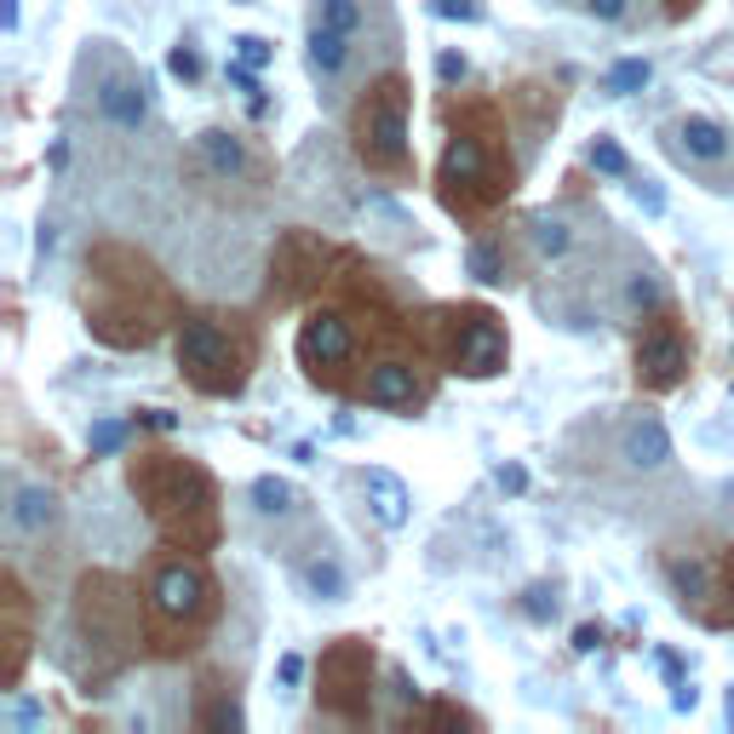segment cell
Listing matches in <instances>:
<instances>
[{
	"mask_svg": "<svg viewBox=\"0 0 734 734\" xmlns=\"http://www.w3.org/2000/svg\"><path fill=\"white\" fill-rule=\"evenodd\" d=\"M402 321L408 316L391 305L385 282H379L373 270H362L357 252H345L334 282H327L305 305V316H298V334H293L298 368H305V379L316 391L357 402L373 345L385 334H396Z\"/></svg>",
	"mask_w": 734,
	"mask_h": 734,
	"instance_id": "1",
	"label": "cell"
},
{
	"mask_svg": "<svg viewBox=\"0 0 734 734\" xmlns=\"http://www.w3.org/2000/svg\"><path fill=\"white\" fill-rule=\"evenodd\" d=\"M81 327L110 350H149L179 334L184 298L167 282V270L133 241H92L81 282H75Z\"/></svg>",
	"mask_w": 734,
	"mask_h": 734,
	"instance_id": "2",
	"label": "cell"
},
{
	"mask_svg": "<svg viewBox=\"0 0 734 734\" xmlns=\"http://www.w3.org/2000/svg\"><path fill=\"white\" fill-rule=\"evenodd\" d=\"M442 121H448V144L437 161V201L453 218L476 224L499 213L517 190L511 133H505L499 104H488V98H448Z\"/></svg>",
	"mask_w": 734,
	"mask_h": 734,
	"instance_id": "3",
	"label": "cell"
},
{
	"mask_svg": "<svg viewBox=\"0 0 734 734\" xmlns=\"http://www.w3.org/2000/svg\"><path fill=\"white\" fill-rule=\"evenodd\" d=\"M126 488H133L144 522L156 528L161 545H179V551H218L224 540V494H218V476L190 460V453H172V448H138L126 460Z\"/></svg>",
	"mask_w": 734,
	"mask_h": 734,
	"instance_id": "4",
	"label": "cell"
},
{
	"mask_svg": "<svg viewBox=\"0 0 734 734\" xmlns=\"http://www.w3.org/2000/svg\"><path fill=\"white\" fill-rule=\"evenodd\" d=\"M144 648L149 660H184L224 620V586L201 551L161 545L144 568Z\"/></svg>",
	"mask_w": 734,
	"mask_h": 734,
	"instance_id": "5",
	"label": "cell"
},
{
	"mask_svg": "<svg viewBox=\"0 0 734 734\" xmlns=\"http://www.w3.org/2000/svg\"><path fill=\"white\" fill-rule=\"evenodd\" d=\"M69 631L81 648L87 689H104L144 648V586H133L121 568H87L69 591Z\"/></svg>",
	"mask_w": 734,
	"mask_h": 734,
	"instance_id": "6",
	"label": "cell"
},
{
	"mask_svg": "<svg viewBox=\"0 0 734 734\" xmlns=\"http://www.w3.org/2000/svg\"><path fill=\"white\" fill-rule=\"evenodd\" d=\"M172 362L195 396H241L259 368V321L241 310H184L172 334Z\"/></svg>",
	"mask_w": 734,
	"mask_h": 734,
	"instance_id": "7",
	"label": "cell"
},
{
	"mask_svg": "<svg viewBox=\"0 0 734 734\" xmlns=\"http://www.w3.org/2000/svg\"><path fill=\"white\" fill-rule=\"evenodd\" d=\"M408 104L414 87L402 69H385L379 81H368L350 104V156L362 161V172L385 184L414 179V149H408Z\"/></svg>",
	"mask_w": 734,
	"mask_h": 734,
	"instance_id": "8",
	"label": "cell"
},
{
	"mask_svg": "<svg viewBox=\"0 0 734 734\" xmlns=\"http://www.w3.org/2000/svg\"><path fill=\"white\" fill-rule=\"evenodd\" d=\"M425 350L437 357L442 373H460V379H494L511 362V334H505V316L488 305H430L425 316H414Z\"/></svg>",
	"mask_w": 734,
	"mask_h": 734,
	"instance_id": "9",
	"label": "cell"
},
{
	"mask_svg": "<svg viewBox=\"0 0 734 734\" xmlns=\"http://www.w3.org/2000/svg\"><path fill=\"white\" fill-rule=\"evenodd\" d=\"M437 373H442V368H437V357L425 350L419 327H414V316H408L396 334H385V339L373 345L357 402H368V408H379V414L414 419L419 408H430V396H437Z\"/></svg>",
	"mask_w": 734,
	"mask_h": 734,
	"instance_id": "10",
	"label": "cell"
},
{
	"mask_svg": "<svg viewBox=\"0 0 734 734\" xmlns=\"http://www.w3.org/2000/svg\"><path fill=\"white\" fill-rule=\"evenodd\" d=\"M373 643L368 637H334L316 660V705L339 723H368L373 718Z\"/></svg>",
	"mask_w": 734,
	"mask_h": 734,
	"instance_id": "11",
	"label": "cell"
},
{
	"mask_svg": "<svg viewBox=\"0 0 734 734\" xmlns=\"http://www.w3.org/2000/svg\"><path fill=\"white\" fill-rule=\"evenodd\" d=\"M689 362H695V339H689V327H682V316L671 305L643 310L637 339H631V373H637V385L648 396H666L689 379Z\"/></svg>",
	"mask_w": 734,
	"mask_h": 734,
	"instance_id": "12",
	"label": "cell"
},
{
	"mask_svg": "<svg viewBox=\"0 0 734 734\" xmlns=\"http://www.w3.org/2000/svg\"><path fill=\"white\" fill-rule=\"evenodd\" d=\"M345 252H334L316 230H287L282 241H275L270 252V282H264V298L275 310H287V305H310V298L334 282V270H339Z\"/></svg>",
	"mask_w": 734,
	"mask_h": 734,
	"instance_id": "13",
	"label": "cell"
},
{
	"mask_svg": "<svg viewBox=\"0 0 734 734\" xmlns=\"http://www.w3.org/2000/svg\"><path fill=\"white\" fill-rule=\"evenodd\" d=\"M30 648H35V597L23 586V574L7 568L0 574V689L23 682Z\"/></svg>",
	"mask_w": 734,
	"mask_h": 734,
	"instance_id": "14",
	"label": "cell"
},
{
	"mask_svg": "<svg viewBox=\"0 0 734 734\" xmlns=\"http://www.w3.org/2000/svg\"><path fill=\"white\" fill-rule=\"evenodd\" d=\"M195 172L213 184H259L264 179V161L252 156V144L241 133H224V126H207L195 138Z\"/></svg>",
	"mask_w": 734,
	"mask_h": 734,
	"instance_id": "15",
	"label": "cell"
},
{
	"mask_svg": "<svg viewBox=\"0 0 734 734\" xmlns=\"http://www.w3.org/2000/svg\"><path fill=\"white\" fill-rule=\"evenodd\" d=\"M718 563H723V556H712V551H682V545L666 551V579H671V591H677V602H682V614H695V620L712 614Z\"/></svg>",
	"mask_w": 734,
	"mask_h": 734,
	"instance_id": "16",
	"label": "cell"
},
{
	"mask_svg": "<svg viewBox=\"0 0 734 734\" xmlns=\"http://www.w3.org/2000/svg\"><path fill=\"white\" fill-rule=\"evenodd\" d=\"M190 723H195L201 734H241V729H247L241 705H236V695H230V689H224V677H218V671H207V677H201Z\"/></svg>",
	"mask_w": 734,
	"mask_h": 734,
	"instance_id": "17",
	"label": "cell"
},
{
	"mask_svg": "<svg viewBox=\"0 0 734 734\" xmlns=\"http://www.w3.org/2000/svg\"><path fill=\"white\" fill-rule=\"evenodd\" d=\"M98 110H104L121 133H138V126L149 121V98H144V81H133V75H110L104 87H98Z\"/></svg>",
	"mask_w": 734,
	"mask_h": 734,
	"instance_id": "18",
	"label": "cell"
},
{
	"mask_svg": "<svg viewBox=\"0 0 734 734\" xmlns=\"http://www.w3.org/2000/svg\"><path fill=\"white\" fill-rule=\"evenodd\" d=\"M362 488H368V505H373V517L385 522V528H402L408 522V488H402V476L391 471H362Z\"/></svg>",
	"mask_w": 734,
	"mask_h": 734,
	"instance_id": "19",
	"label": "cell"
},
{
	"mask_svg": "<svg viewBox=\"0 0 734 734\" xmlns=\"http://www.w3.org/2000/svg\"><path fill=\"white\" fill-rule=\"evenodd\" d=\"M64 517V505L53 488H18V505H12V528L18 534H53Z\"/></svg>",
	"mask_w": 734,
	"mask_h": 734,
	"instance_id": "20",
	"label": "cell"
},
{
	"mask_svg": "<svg viewBox=\"0 0 734 734\" xmlns=\"http://www.w3.org/2000/svg\"><path fill=\"white\" fill-rule=\"evenodd\" d=\"M625 460L637 465V471H654V465H666L671 460V437H666V425L660 419H637L625 430Z\"/></svg>",
	"mask_w": 734,
	"mask_h": 734,
	"instance_id": "21",
	"label": "cell"
},
{
	"mask_svg": "<svg viewBox=\"0 0 734 734\" xmlns=\"http://www.w3.org/2000/svg\"><path fill=\"white\" fill-rule=\"evenodd\" d=\"M402 729H414V734H425V729H483V718L465 712L460 700H430V705H414V712L402 718Z\"/></svg>",
	"mask_w": 734,
	"mask_h": 734,
	"instance_id": "22",
	"label": "cell"
},
{
	"mask_svg": "<svg viewBox=\"0 0 734 734\" xmlns=\"http://www.w3.org/2000/svg\"><path fill=\"white\" fill-rule=\"evenodd\" d=\"M682 149L700 156V161H723L729 156V133L712 115H689V121H682Z\"/></svg>",
	"mask_w": 734,
	"mask_h": 734,
	"instance_id": "23",
	"label": "cell"
},
{
	"mask_svg": "<svg viewBox=\"0 0 734 734\" xmlns=\"http://www.w3.org/2000/svg\"><path fill=\"white\" fill-rule=\"evenodd\" d=\"M345 58H350V35L327 30V23H310V69L334 81V75L345 69Z\"/></svg>",
	"mask_w": 734,
	"mask_h": 734,
	"instance_id": "24",
	"label": "cell"
},
{
	"mask_svg": "<svg viewBox=\"0 0 734 734\" xmlns=\"http://www.w3.org/2000/svg\"><path fill=\"white\" fill-rule=\"evenodd\" d=\"M316 23H327V30L357 41L368 30V12H362V0H316Z\"/></svg>",
	"mask_w": 734,
	"mask_h": 734,
	"instance_id": "25",
	"label": "cell"
},
{
	"mask_svg": "<svg viewBox=\"0 0 734 734\" xmlns=\"http://www.w3.org/2000/svg\"><path fill=\"white\" fill-rule=\"evenodd\" d=\"M705 625H712V631H734V545L723 551V563H718V597H712Z\"/></svg>",
	"mask_w": 734,
	"mask_h": 734,
	"instance_id": "26",
	"label": "cell"
},
{
	"mask_svg": "<svg viewBox=\"0 0 734 734\" xmlns=\"http://www.w3.org/2000/svg\"><path fill=\"white\" fill-rule=\"evenodd\" d=\"M465 264H471V275L476 282H488V287H499V282H511L505 275V252H499V241H471V252H465Z\"/></svg>",
	"mask_w": 734,
	"mask_h": 734,
	"instance_id": "27",
	"label": "cell"
},
{
	"mask_svg": "<svg viewBox=\"0 0 734 734\" xmlns=\"http://www.w3.org/2000/svg\"><path fill=\"white\" fill-rule=\"evenodd\" d=\"M305 586H310L321 602H339V597L350 591V579H345V568L334 563V556H316V563L305 568Z\"/></svg>",
	"mask_w": 734,
	"mask_h": 734,
	"instance_id": "28",
	"label": "cell"
},
{
	"mask_svg": "<svg viewBox=\"0 0 734 734\" xmlns=\"http://www.w3.org/2000/svg\"><path fill=\"white\" fill-rule=\"evenodd\" d=\"M252 505H259V511H287L293 505V488L282 483V476H259V483H252Z\"/></svg>",
	"mask_w": 734,
	"mask_h": 734,
	"instance_id": "29",
	"label": "cell"
},
{
	"mask_svg": "<svg viewBox=\"0 0 734 734\" xmlns=\"http://www.w3.org/2000/svg\"><path fill=\"white\" fill-rule=\"evenodd\" d=\"M637 87H648V58H620L609 69V92H637Z\"/></svg>",
	"mask_w": 734,
	"mask_h": 734,
	"instance_id": "30",
	"label": "cell"
},
{
	"mask_svg": "<svg viewBox=\"0 0 734 734\" xmlns=\"http://www.w3.org/2000/svg\"><path fill=\"white\" fill-rule=\"evenodd\" d=\"M625 305H631V310H660V282H654L648 270H637V275L625 282Z\"/></svg>",
	"mask_w": 734,
	"mask_h": 734,
	"instance_id": "31",
	"label": "cell"
},
{
	"mask_svg": "<svg viewBox=\"0 0 734 734\" xmlns=\"http://www.w3.org/2000/svg\"><path fill=\"white\" fill-rule=\"evenodd\" d=\"M591 167H597V172H609V179H625V172H631L625 149H620L614 138H597V144H591Z\"/></svg>",
	"mask_w": 734,
	"mask_h": 734,
	"instance_id": "32",
	"label": "cell"
},
{
	"mask_svg": "<svg viewBox=\"0 0 734 734\" xmlns=\"http://www.w3.org/2000/svg\"><path fill=\"white\" fill-rule=\"evenodd\" d=\"M167 69L179 75V81H201V53H195V46H172V53H167Z\"/></svg>",
	"mask_w": 734,
	"mask_h": 734,
	"instance_id": "33",
	"label": "cell"
},
{
	"mask_svg": "<svg viewBox=\"0 0 734 734\" xmlns=\"http://www.w3.org/2000/svg\"><path fill=\"white\" fill-rule=\"evenodd\" d=\"M430 12H437V18H460V23H476V18H483V0H430Z\"/></svg>",
	"mask_w": 734,
	"mask_h": 734,
	"instance_id": "34",
	"label": "cell"
},
{
	"mask_svg": "<svg viewBox=\"0 0 734 734\" xmlns=\"http://www.w3.org/2000/svg\"><path fill=\"white\" fill-rule=\"evenodd\" d=\"M236 58L252 64V69H264L270 64V41L264 35H236Z\"/></svg>",
	"mask_w": 734,
	"mask_h": 734,
	"instance_id": "35",
	"label": "cell"
},
{
	"mask_svg": "<svg viewBox=\"0 0 734 734\" xmlns=\"http://www.w3.org/2000/svg\"><path fill=\"white\" fill-rule=\"evenodd\" d=\"M534 241H540V252H563V247H568V224L540 218V224H534Z\"/></svg>",
	"mask_w": 734,
	"mask_h": 734,
	"instance_id": "36",
	"label": "cell"
},
{
	"mask_svg": "<svg viewBox=\"0 0 734 734\" xmlns=\"http://www.w3.org/2000/svg\"><path fill=\"white\" fill-rule=\"evenodd\" d=\"M437 75H442V81H448V87H460V81H465V75H471L465 53H437Z\"/></svg>",
	"mask_w": 734,
	"mask_h": 734,
	"instance_id": "37",
	"label": "cell"
},
{
	"mask_svg": "<svg viewBox=\"0 0 734 734\" xmlns=\"http://www.w3.org/2000/svg\"><path fill=\"white\" fill-rule=\"evenodd\" d=\"M522 609H528V620H551V614H556V597H551L545 586H534V591H528V602H522Z\"/></svg>",
	"mask_w": 734,
	"mask_h": 734,
	"instance_id": "38",
	"label": "cell"
},
{
	"mask_svg": "<svg viewBox=\"0 0 734 734\" xmlns=\"http://www.w3.org/2000/svg\"><path fill=\"white\" fill-rule=\"evenodd\" d=\"M586 7H591V18H602V23H620L631 0H586Z\"/></svg>",
	"mask_w": 734,
	"mask_h": 734,
	"instance_id": "39",
	"label": "cell"
},
{
	"mask_svg": "<svg viewBox=\"0 0 734 734\" xmlns=\"http://www.w3.org/2000/svg\"><path fill=\"white\" fill-rule=\"evenodd\" d=\"M121 437H126L121 425H98V430H92V448H98V453H115V448H121Z\"/></svg>",
	"mask_w": 734,
	"mask_h": 734,
	"instance_id": "40",
	"label": "cell"
},
{
	"mask_svg": "<svg viewBox=\"0 0 734 734\" xmlns=\"http://www.w3.org/2000/svg\"><path fill=\"white\" fill-rule=\"evenodd\" d=\"M597 643H602V625H579V631H574V648H579V654H591Z\"/></svg>",
	"mask_w": 734,
	"mask_h": 734,
	"instance_id": "41",
	"label": "cell"
},
{
	"mask_svg": "<svg viewBox=\"0 0 734 734\" xmlns=\"http://www.w3.org/2000/svg\"><path fill=\"white\" fill-rule=\"evenodd\" d=\"M275 671H282V682H287V689H293V682H298V677H305V660H298V654H282V666H275Z\"/></svg>",
	"mask_w": 734,
	"mask_h": 734,
	"instance_id": "42",
	"label": "cell"
},
{
	"mask_svg": "<svg viewBox=\"0 0 734 734\" xmlns=\"http://www.w3.org/2000/svg\"><path fill=\"white\" fill-rule=\"evenodd\" d=\"M695 12H700V0H666V18H671V23L695 18Z\"/></svg>",
	"mask_w": 734,
	"mask_h": 734,
	"instance_id": "43",
	"label": "cell"
},
{
	"mask_svg": "<svg viewBox=\"0 0 734 734\" xmlns=\"http://www.w3.org/2000/svg\"><path fill=\"white\" fill-rule=\"evenodd\" d=\"M138 425H149V430H172V414H161V408H144V414H138Z\"/></svg>",
	"mask_w": 734,
	"mask_h": 734,
	"instance_id": "44",
	"label": "cell"
},
{
	"mask_svg": "<svg viewBox=\"0 0 734 734\" xmlns=\"http://www.w3.org/2000/svg\"><path fill=\"white\" fill-rule=\"evenodd\" d=\"M0 23H7V30H18V0H7V7H0Z\"/></svg>",
	"mask_w": 734,
	"mask_h": 734,
	"instance_id": "45",
	"label": "cell"
},
{
	"mask_svg": "<svg viewBox=\"0 0 734 734\" xmlns=\"http://www.w3.org/2000/svg\"><path fill=\"white\" fill-rule=\"evenodd\" d=\"M723 718H729V729H734V689L723 695Z\"/></svg>",
	"mask_w": 734,
	"mask_h": 734,
	"instance_id": "46",
	"label": "cell"
}]
</instances>
